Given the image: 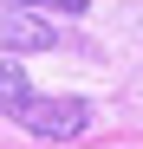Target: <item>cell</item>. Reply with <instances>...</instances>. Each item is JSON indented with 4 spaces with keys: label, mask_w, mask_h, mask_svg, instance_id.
I'll return each instance as SVG.
<instances>
[{
    "label": "cell",
    "mask_w": 143,
    "mask_h": 149,
    "mask_svg": "<svg viewBox=\"0 0 143 149\" xmlns=\"http://www.w3.org/2000/svg\"><path fill=\"white\" fill-rule=\"evenodd\" d=\"M0 117H13L20 130H33L46 143H65V136H85L91 104L85 97H46V91L26 84L20 65H0Z\"/></svg>",
    "instance_id": "obj_1"
},
{
    "label": "cell",
    "mask_w": 143,
    "mask_h": 149,
    "mask_svg": "<svg viewBox=\"0 0 143 149\" xmlns=\"http://www.w3.org/2000/svg\"><path fill=\"white\" fill-rule=\"evenodd\" d=\"M59 33L26 7V13H0V52H52Z\"/></svg>",
    "instance_id": "obj_2"
},
{
    "label": "cell",
    "mask_w": 143,
    "mask_h": 149,
    "mask_svg": "<svg viewBox=\"0 0 143 149\" xmlns=\"http://www.w3.org/2000/svg\"><path fill=\"white\" fill-rule=\"evenodd\" d=\"M13 7H33V13H85V0H13Z\"/></svg>",
    "instance_id": "obj_3"
}]
</instances>
